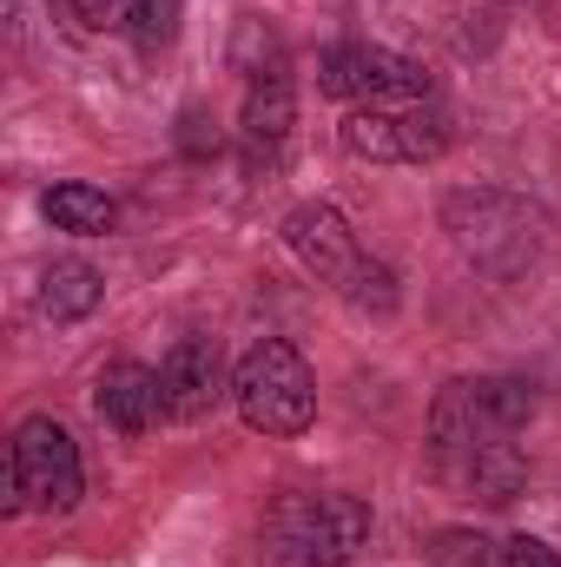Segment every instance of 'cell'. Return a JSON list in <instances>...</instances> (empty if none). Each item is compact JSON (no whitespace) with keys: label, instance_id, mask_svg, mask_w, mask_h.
Masks as SVG:
<instances>
[{"label":"cell","instance_id":"8","mask_svg":"<svg viewBox=\"0 0 561 567\" xmlns=\"http://www.w3.org/2000/svg\"><path fill=\"white\" fill-rule=\"evenodd\" d=\"M284 245H290V258L310 271L317 284H330L337 297L357 284V271L370 265V251L357 245V231H350V218L337 212V205H297L290 218H284Z\"/></svg>","mask_w":561,"mask_h":567},{"label":"cell","instance_id":"1","mask_svg":"<svg viewBox=\"0 0 561 567\" xmlns=\"http://www.w3.org/2000/svg\"><path fill=\"white\" fill-rule=\"evenodd\" d=\"M536 416V396L516 383V377H462V383H442L436 403H429V449L449 475H462L482 449H502L516 442Z\"/></svg>","mask_w":561,"mask_h":567},{"label":"cell","instance_id":"12","mask_svg":"<svg viewBox=\"0 0 561 567\" xmlns=\"http://www.w3.org/2000/svg\"><path fill=\"white\" fill-rule=\"evenodd\" d=\"M40 212L53 218V231H73V238H106L120 225V205L100 185H53L40 198Z\"/></svg>","mask_w":561,"mask_h":567},{"label":"cell","instance_id":"9","mask_svg":"<svg viewBox=\"0 0 561 567\" xmlns=\"http://www.w3.org/2000/svg\"><path fill=\"white\" fill-rule=\"evenodd\" d=\"M159 390H165V416L172 423H198L218 410L225 396V363H218V343L212 337H178L159 363Z\"/></svg>","mask_w":561,"mask_h":567},{"label":"cell","instance_id":"2","mask_svg":"<svg viewBox=\"0 0 561 567\" xmlns=\"http://www.w3.org/2000/svg\"><path fill=\"white\" fill-rule=\"evenodd\" d=\"M370 542V508L357 495H284L258 535L265 567H344Z\"/></svg>","mask_w":561,"mask_h":567},{"label":"cell","instance_id":"11","mask_svg":"<svg viewBox=\"0 0 561 567\" xmlns=\"http://www.w3.org/2000/svg\"><path fill=\"white\" fill-rule=\"evenodd\" d=\"M297 106H290V73H265V80H245V140L252 152H278L290 133Z\"/></svg>","mask_w":561,"mask_h":567},{"label":"cell","instance_id":"10","mask_svg":"<svg viewBox=\"0 0 561 567\" xmlns=\"http://www.w3.org/2000/svg\"><path fill=\"white\" fill-rule=\"evenodd\" d=\"M93 410H100V423H113L120 435H145V429L165 416L159 370H145V363H106L100 370V390H93Z\"/></svg>","mask_w":561,"mask_h":567},{"label":"cell","instance_id":"4","mask_svg":"<svg viewBox=\"0 0 561 567\" xmlns=\"http://www.w3.org/2000/svg\"><path fill=\"white\" fill-rule=\"evenodd\" d=\"M80 449L73 435L53 423V416H27L7 442V468H0V508L20 515V508H40V515H67L80 502Z\"/></svg>","mask_w":561,"mask_h":567},{"label":"cell","instance_id":"7","mask_svg":"<svg viewBox=\"0 0 561 567\" xmlns=\"http://www.w3.org/2000/svg\"><path fill=\"white\" fill-rule=\"evenodd\" d=\"M442 145H449V120L429 113L422 100H410V106H357L344 120V152L350 158L422 165V158H442Z\"/></svg>","mask_w":561,"mask_h":567},{"label":"cell","instance_id":"14","mask_svg":"<svg viewBox=\"0 0 561 567\" xmlns=\"http://www.w3.org/2000/svg\"><path fill=\"white\" fill-rule=\"evenodd\" d=\"M126 33L140 40L145 53L172 47V40H178V0H133V20H126Z\"/></svg>","mask_w":561,"mask_h":567},{"label":"cell","instance_id":"16","mask_svg":"<svg viewBox=\"0 0 561 567\" xmlns=\"http://www.w3.org/2000/svg\"><path fill=\"white\" fill-rule=\"evenodd\" d=\"M436 567H489V542L482 535H436Z\"/></svg>","mask_w":561,"mask_h":567},{"label":"cell","instance_id":"15","mask_svg":"<svg viewBox=\"0 0 561 567\" xmlns=\"http://www.w3.org/2000/svg\"><path fill=\"white\" fill-rule=\"evenodd\" d=\"M67 20H73L80 33H126L133 0H67Z\"/></svg>","mask_w":561,"mask_h":567},{"label":"cell","instance_id":"13","mask_svg":"<svg viewBox=\"0 0 561 567\" xmlns=\"http://www.w3.org/2000/svg\"><path fill=\"white\" fill-rule=\"evenodd\" d=\"M100 297H106V284H100L93 265H80V258H60V265H47V278H40V310H47L53 323L86 317Z\"/></svg>","mask_w":561,"mask_h":567},{"label":"cell","instance_id":"5","mask_svg":"<svg viewBox=\"0 0 561 567\" xmlns=\"http://www.w3.org/2000/svg\"><path fill=\"white\" fill-rule=\"evenodd\" d=\"M317 93L357 100V106H410V100H429V73L390 47L344 40V47L317 53Z\"/></svg>","mask_w":561,"mask_h":567},{"label":"cell","instance_id":"6","mask_svg":"<svg viewBox=\"0 0 561 567\" xmlns=\"http://www.w3.org/2000/svg\"><path fill=\"white\" fill-rule=\"evenodd\" d=\"M442 218H449L456 245H462L476 265L516 271V265L536 258V245H542V212H529V205L509 198V192H462V198H449Z\"/></svg>","mask_w":561,"mask_h":567},{"label":"cell","instance_id":"17","mask_svg":"<svg viewBox=\"0 0 561 567\" xmlns=\"http://www.w3.org/2000/svg\"><path fill=\"white\" fill-rule=\"evenodd\" d=\"M502 567H561V555L542 548V542H529V535H516V542L502 548Z\"/></svg>","mask_w":561,"mask_h":567},{"label":"cell","instance_id":"3","mask_svg":"<svg viewBox=\"0 0 561 567\" xmlns=\"http://www.w3.org/2000/svg\"><path fill=\"white\" fill-rule=\"evenodd\" d=\"M232 403L258 435H297L317 416V377L284 337H258L232 370Z\"/></svg>","mask_w":561,"mask_h":567}]
</instances>
